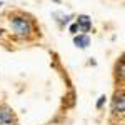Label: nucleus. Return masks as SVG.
<instances>
[{"mask_svg":"<svg viewBox=\"0 0 125 125\" xmlns=\"http://www.w3.org/2000/svg\"><path fill=\"white\" fill-rule=\"evenodd\" d=\"M104 102H105V95H104V97H100V100H98V104H97V107L100 108V107L104 105Z\"/></svg>","mask_w":125,"mask_h":125,"instance_id":"nucleus-6","label":"nucleus"},{"mask_svg":"<svg viewBox=\"0 0 125 125\" xmlns=\"http://www.w3.org/2000/svg\"><path fill=\"white\" fill-rule=\"evenodd\" d=\"M12 29L15 30V33L19 37H29L32 32V23L23 17H15V19H12Z\"/></svg>","mask_w":125,"mask_h":125,"instance_id":"nucleus-1","label":"nucleus"},{"mask_svg":"<svg viewBox=\"0 0 125 125\" xmlns=\"http://www.w3.org/2000/svg\"><path fill=\"white\" fill-rule=\"evenodd\" d=\"M77 23H75V25H72V27H70V32H73V33H75V32H77Z\"/></svg>","mask_w":125,"mask_h":125,"instance_id":"nucleus-7","label":"nucleus"},{"mask_svg":"<svg viewBox=\"0 0 125 125\" xmlns=\"http://www.w3.org/2000/svg\"><path fill=\"white\" fill-rule=\"evenodd\" d=\"M73 42H75V45H77V47L87 48V47H88V43H90V39L83 33V35H77V37L73 39Z\"/></svg>","mask_w":125,"mask_h":125,"instance_id":"nucleus-5","label":"nucleus"},{"mask_svg":"<svg viewBox=\"0 0 125 125\" xmlns=\"http://www.w3.org/2000/svg\"><path fill=\"white\" fill-rule=\"evenodd\" d=\"M125 110V100H124V94H117L112 104V112L114 114H124Z\"/></svg>","mask_w":125,"mask_h":125,"instance_id":"nucleus-2","label":"nucleus"},{"mask_svg":"<svg viewBox=\"0 0 125 125\" xmlns=\"http://www.w3.org/2000/svg\"><path fill=\"white\" fill-rule=\"evenodd\" d=\"M77 27L82 30V32H88L90 27H92V22H90V19H88L87 15H80L77 19Z\"/></svg>","mask_w":125,"mask_h":125,"instance_id":"nucleus-4","label":"nucleus"},{"mask_svg":"<svg viewBox=\"0 0 125 125\" xmlns=\"http://www.w3.org/2000/svg\"><path fill=\"white\" fill-rule=\"evenodd\" d=\"M13 122V115H12V110L9 108H0V125H7Z\"/></svg>","mask_w":125,"mask_h":125,"instance_id":"nucleus-3","label":"nucleus"}]
</instances>
